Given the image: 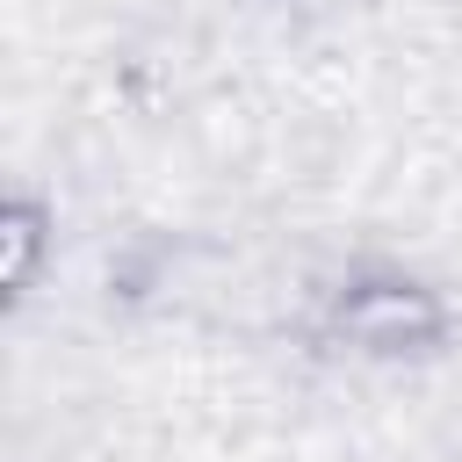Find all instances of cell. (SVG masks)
<instances>
[{"instance_id": "obj_2", "label": "cell", "mask_w": 462, "mask_h": 462, "mask_svg": "<svg viewBox=\"0 0 462 462\" xmlns=\"http://www.w3.org/2000/svg\"><path fill=\"white\" fill-rule=\"evenodd\" d=\"M51 267H58V202L43 188L14 180L0 195V303L22 310Z\"/></svg>"}, {"instance_id": "obj_1", "label": "cell", "mask_w": 462, "mask_h": 462, "mask_svg": "<svg viewBox=\"0 0 462 462\" xmlns=\"http://www.w3.org/2000/svg\"><path fill=\"white\" fill-rule=\"evenodd\" d=\"M455 296L404 260H346L310 310L318 346L375 368H419L455 346Z\"/></svg>"}]
</instances>
